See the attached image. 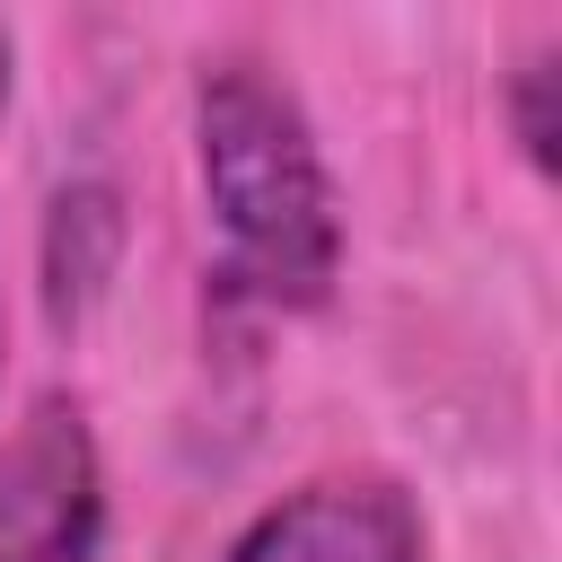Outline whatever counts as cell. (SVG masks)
<instances>
[{
  "instance_id": "cell-2",
  "label": "cell",
  "mask_w": 562,
  "mask_h": 562,
  "mask_svg": "<svg viewBox=\"0 0 562 562\" xmlns=\"http://www.w3.org/2000/svg\"><path fill=\"white\" fill-rule=\"evenodd\" d=\"M105 544V457L88 404L44 386L0 439V562H97Z\"/></svg>"
},
{
  "instance_id": "cell-1",
  "label": "cell",
  "mask_w": 562,
  "mask_h": 562,
  "mask_svg": "<svg viewBox=\"0 0 562 562\" xmlns=\"http://www.w3.org/2000/svg\"><path fill=\"white\" fill-rule=\"evenodd\" d=\"M193 176L220 220L228 281L263 307H325L342 272V202L307 105L255 53H211L193 79Z\"/></svg>"
},
{
  "instance_id": "cell-5",
  "label": "cell",
  "mask_w": 562,
  "mask_h": 562,
  "mask_svg": "<svg viewBox=\"0 0 562 562\" xmlns=\"http://www.w3.org/2000/svg\"><path fill=\"white\" fill-rule=\"evenodd\" d=\"M553 88H562V44H527V53L509 61V79H501L509 140L527 149V167H536V176H553V167H562V105H553Z\"/></svg>"
},
{
  "instance_id": "cell-6",
  "label": "cell",
  "mask_w": 562,
  "mask_h": 562,
  "mask_svg": "<svg viewBox=\"0 0 562 562\" xmlns=\"http://www.w3.org/2000/svg\"><path fill=\"white\" fill-rule=\"evenodd\" d=\"M9 97H18V35H9V18H0V114H9Z\"/></svg>"
},
{
  "instance_id": "cell-3",
  "label": "cell",
  "mask_w": 562,
  "mask_h": 562,
  "mask_svg": "<svg viewBox=\"0 0 562 562\" xmlns=\"http://www.w3.org/2000/svg\"><path fill=\"white\" fill-rule=\"evenodd\" d=\"M220 562H430V536L395 474H316L255 509Z\"/></svg>"
},
{
  "instance_id": "cell-4",
  "label": "cell",
  "mask_w": 562,
  "mask_h": 562,
  "mask_svg": "<svg viewBox=\"0 0 562 562\" xmlns=\"http://www.w3.org/2000/svg\"><path fill=\"white\" fill-rule=\"evenodd\" d=\"M123 246H132V211H123V184H114V176H70V184L44 202L35 272H44V316H53L61 334L97 316V299H105L114 272H123Z\"/></svg>"
}]
</instances>
